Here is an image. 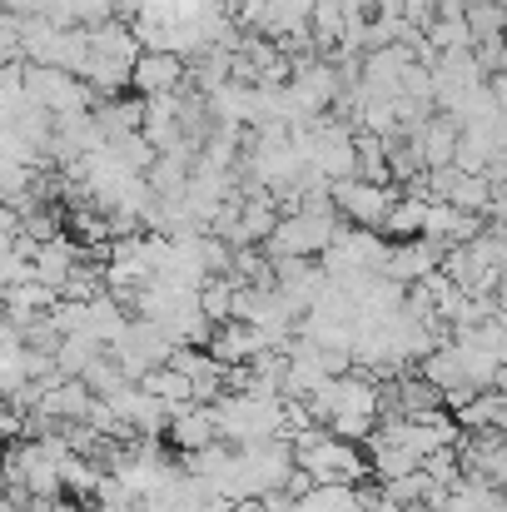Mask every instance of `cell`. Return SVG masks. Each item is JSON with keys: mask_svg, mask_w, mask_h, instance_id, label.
<instances>
[{"mask_svg": "<svg viewBox=\"0 0 507 512\" xmlns=\"http://www.w3.org/2000/svg\"><path fill=\"white\" fill-rule=\"evenodd\" d=\"M85 35H90V55H85V65H80V80H85L100 100L130 90V70H135V60H140V45H135L130 25L105 20V25H85Z\"/></svg>", "mask_w": 507, "mask_h": 512, "instance_id": "obj_1", "label": "cell"}, {"mask_svg": "<svg viewBox=\"0 0 507 512\" xmlns=\"http://www.w3.org/2000/svg\"><path fill=\"white\" fill-rule=\"evenodd\" d=\"M209 408H214V433H219V443H229V448H244V443H259V438L284 433V403H279V398L219 393Z\"/></svg>", "mask_w": 507, "mask_h": 512, "instance_id": "obj_2", "label": "cell"}, {"mask_svg": "<svg viewBox=\"0 0 507 512\" xmlns=\"http://www.w3.org/2000/svg\"><path fill=\"white\" fill-rule=\"evenodd\" d=\"M20 95H25L30 105H40L50 120H60V115H85V110L100 105V95H95L80 75L55 70V65H20Z\"/></svg>", "mask_w": 507, "mask_h": 512, "instance_id": "obj_3", "label": "cell"}, {"mask_svg": "<svg viewBox=\"0 0 507 512\" xmlns=\"http://www.w3.org/2000/svg\"><path fill=\"white\" fill-rule=\"evenodd\" d=\"M338 229L334 209H294V214H279V224L269 229V239L259 244L269 259H314Z\"/></svg>", "mask_w": 507, "mask_h": 512, "instance_id": "obj_4", "label": "cell"}, {"mask_svg": "<svg viewBox=\"0 0 507 512\" xmlns=\"http://www.w3.org/2000/svg\"><path fill=\"white\" fill-rule=\"evenodd\" d=\"M169 348H174V343L165 339V329H160V324H150V319H130V324L120 329V339L110 343L105 353L115 358V368H120L125 378H135V383H140V373H150V368H160V363H165Z\"/></svg>", "mask_w": 507, "mask_h": 512, "instance_id": "obj_5", "label": "cell"}, {"mask_svg": "<svg viewBox=\"0 0 507 512\" xmlns=\"http://www.w3.org/2000/svg\"><path fill=\"white\" fill-rule=\"evenodd\" d=\"M314 483H363L368 478V463H363V453H358V443H343L334 433H324L314 448H304L299 458H294Z\"/></svg>", "mask_w": 507, "mask_h": 512, "instance_id": "obj_6", "label": "cell"}, {"mask_svg": "<svg viewBox=\"0 0 507 512\" xmlns=\"http://www.w3.org/2000/svg\"><path fill=\"white\" fill-rule=\"evenodd\" d=\"M329 199H334V214H348V224H363V229H378L388 204L398 199L388 184H368V179H329Z\"/></svg>", "mask_w": 507, "mask_h": 512, "instance_id": "obj_7", "label": "cell"}, {"mask_svg": "<svg viewBox=\"0 0 507 512\" xmlns=\"http://www.w3.org/2000/svg\"><path fill=\"white\" fill-rule=\"evenodd\" d=\"M269 274H274V289H279V299L289 304V314L294 319H304L309 309H314V299H319V289H324V269L319 264H309V259H269Z\"/></svg>", "mask_w": 507, "mask_h": 512, "instance_id": "obj_8", "label": "cell"}, {"mask_svg": "<svg viewBox=\"0 0 507 512\" xmlns=\"http://www.w3.org/2000/svg\"><path fill=\"white\" fill-rule=\"evenodd\" d=\"M443 259V244L438 239H388V259H383V274L398 279V284H418L423 274H433Z\"/></svg>", "mask_w": 507, "mask_h": 512, "instance_id": "obj_9", "label": "cell"}, {"mask_svg": "<svg viewBox=\"0 0 507 512\" xmlns=\"http://www.w3.org/2000/svg\"><path fill=\"white\" fill-rule=\"evenodd\" d=\"M259 348H269V339L254 329V324H244V319H224V324H214V334L204 339V353L214 358V363H249Z\"/></svg>", "mask_w": 507, "mask_h": 512, "instance_id": "obj_10", "label": "cell"}, {"mask_svg": "<svg viewBox=\"0 0 507 512\" xmlns=\"http://www.w3.org/2000/svg\"><path fill=\"white\" fill-rule=\"evenodd\" d=\"M130 85L150 100V95H169V90H184V60L169 55V50H140L135 70H130Z\"/></svg>", "mask_w": 507, "mask_h": 512, "instance_id": "obj_11", "label": "cell"}, {"mask_svg": "<svg viewBox=\"0 0 507 512\" xmlns=\"http://www.w3.org/2000/svg\"><path fill=\"white\" fill-rule=\"evenodd\" d=\"M165 438L179 453L214 443V438H219V433H214V408H209V403H174V408H169V423H165Z\"/></svg>", "mask_w": 507, "mask_h": 512, "instance_id": "obj_12", "label": "cell"}, {"mask_svg": "<svg viewBox=\"0 0 507 512\" xmlns=\"http://www.w3.org/2000/svg\"><path fill=\"white\" fill-rule=\"evenodd\" d=\"M408 145L418 150L423 170H443L453 165V145H458V125L448 115H428L418 130H408Z\"/></svg>", "mask_w": 507, "mask_h": 512, "instance_id": "obj_13", "label": "cell"}, {"mask_svg": "<svg viewBox=\"0 0 507 512\" xmlns=\"http://www.w3.org/2000/svg\"><path fill=\"white\" fill-rule=\"evenodd\" d=\"M463 433H478V428H503L507 423V398L503 388H478L463 408H458V418H453Z\"/></svg>", "mask_w": 507, "mask_h": 512, "instance_id": "obj_14", "label": "cell"}, {"mask_svg": "<svg viewBox=\"0 0 507 512\" xmlns=\"http://www.w3.org/2000/svg\"><path fill=\"white\" fill-rule=\"evenodd\" d=\"M443 512H503V488H493V483H483V478H458L453 488H448V503Z\"/></svg>", "mask_w": 507, "mask_h": 512, "instance_id": "obj_15", "label": "cell"}, {"mask_svg": "<svg viewBox=\"0 0 507 512\" xmlns=\"http://www.w3.org/2000/svg\"><path fill=\"white\" fill-rule=\"evenodd\" d=\"M100 353H105L100 343L75 329V334H60V343H55V353H50V358H55V373L80 378V373H85V363H90V358H100Z\"/></svg>", "mask_w": 507, "mask_h": 512, "instance_id": "obj_16", "label": "cell"}, {"mask_svg": "<svg viewBox=\"0 0 507 512\" xmlns=\"http://www.w3.org/2000/svg\"><path fill=\"white\" fill-rule=\"evenodd\" d=\"M423 204H428L423 194H403V199H393L388 214H383V224H378V234H388V239H418Z\"/></svg>", "mask_w": 507, "mask_h": 512, "instance_id": "obj_17", "label": "cell"}, {"mask_svg": "<svg viewBox=\"0 0 507 512\" xmlns=\"http://www.w3.org/2000/svg\"><path fill=\"white\" fill-rule=\"evenodd\" d=\"M140 388L145 393H155L160 403H194L189 393H194V383H189V373H179V368H169V363H160V368H150V373H140Z\"/></svg>", "mask_w": 507, "mask_h": 512, "instance_id": "obj_18", "label": "cell"}, {"mask_svg": "<svg viewBox=\"0 0 507 512\" xmlns=\"http://www.w3.org/2000/svg\"><path fill=\"white\" fill-rule=\"evenodd\" d=\"M428 478H423V468H413V473H403V478H388V483H378V498H388V503H398V508H418L423 498H428Z\"/></svg>", "mask_w": 507, "mask_h": 512, "instance_id": "obj_19", "label": "cell"}, {"mask_svg": "<svg viewBox=\"0 0 507 512\" xmlns=\"http://www.w3.org/2000/svg\"><path fill=\"white\" fill-rule=\"evenodd\" d=\"M463 20H468L473 40L503 35V5H498V0H463Z\"/></svg>", "mask_w": 507, "mask_h": 512, "instance_id": "obj_20", "label": "cell"}, {"mask_svg": "<svg viewBox=\"0 0 507 512\" xmlns=\"http://www.w3.org/2000/svg\"><path fill=\"white\" fill-rule=\"evenodd\" d=\"M423 478L428 483H438V488H453L458 478H463V468H458V453H453V443L448 448H433V453H423Z\"/></svg>", "mask_w": 507, "mask_h": 512, "instance_id": "obj_21", "label": "cell"}, {"mask_svg": "<svg viewBox=\"0 0 507 512\" xmlns=\"http://www.w3.org/2000/svg\"><path fill=\"white\" fill-rule=\"evenodd\" d=\"M20 60V15L0 10V65Z\"/></svg>", "mask_w": 507, "mask_h": 512, "instance_id": "obj_22", "label": "cell"}, {"mask_svg": "<svg viewBox=\"0 0 507 512\" xmlns=\"http://www.w3.org/2000/svg\"><path fill=\"white\" fill-rule=\"evenodd\" d=\"M115 0H75V25H105L115 20Z\"/></svg>", "mask_w": 507, "mask_h": 512, "instance_id": "obj_23", "label": "cell"}, {"mask_svg": "<svg viewBox=\"0 0 507 512\" xmlns=\"http://www.w3.org/2000/svg\"><path fill=\"white\" fill-rule=\"evenodd\" d=\"M55 512H90V508H70V503H55Z\"/></svg>", "mask_w": 507, "mask_h": 512, "instance_id": "obj_24", "label": "cell"}, {"mask_svg": "<svg viewBox=\"0 0 507 512\" xmlns=\"http://www.w3.org/2000/svg\"><path fill=\"white\" fill-rule=\"evenodd\" d=\"M498 5H503V0H498Z\"/></svg>", "mask_w": 507, "mask_h": 512, "instance_id": "obj_25", "label": "cell"}, {"mask_svg": "<svg viewBox=\"0 0 507 512\" xmlns=\"http://www.w3.org/2000/svg\"><path fill=\"white\" fill-rule=\"evenodd\" d=\"M130 512H135V508H130Z\"/></svg>", "mask_w": 507, "mask_h": 512, "instance_id": "obj_26", "label": "cell"}]
</instances>
